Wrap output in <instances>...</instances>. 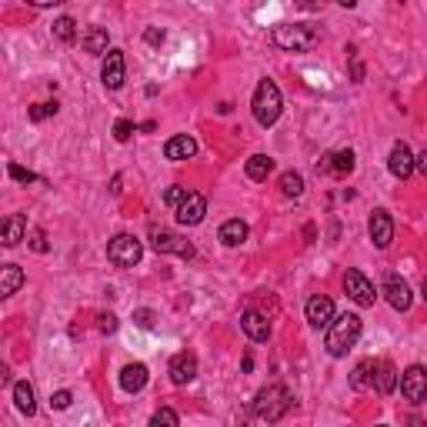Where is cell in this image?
Here are the masks:
<instances>
[{"label":"cell","mask_w":427,"mask_h":427,"mask_svg":"<svg viewBox=\"0 0 427 427\" xmlns=\"http://www.w3.org/2000/svg\"><path fill=\"white\" fill-rule=\"evenodd\" d=\"M271 44L287 51V54H307V51H314L320 44V34L314 27H307V24H278L271 30Z\"/></svg>","instance_id":"cell-1"},{"label":"cell","mask_w":427,"mask_h":427,"mask_svg":"<svg viewBox=\"0 0 427 427\" xmlns=\"http://www.w3.org/2000/svg\"><path fill=\"white\" fill-rule=\"evenodd\" d=\"M361 331H364V320L357 314H340L331 320V327H327V354L331 357H347L354 344L361 340Z\"/></svg>","instance_id":"cell-2"},{"label":"cell","mask_w":427,"mask_h":427,"mask_svg":"<svg viewBox=\"0 0 427 427\" xmlns=\"http://www.w3.org/2000/svg\"><path fill=\"white\" fill-rule=\"evenodd\" d=\"M291 404H294L291 390L284 388V384H271V388L257 390V397H254V404H251V414H254L257 421L274 424V421H280V417L291 410Z\"/></svg>","instance_id":"cell-3"},{"label":"cell","mask_w":427,"mask_h":427,"mask_svg":"<svg viewBox=\"0 0 427 427\" xmlns=\"http://www.w3.org/2000/svg\"><path fill=\"white\" fill-rule=\"evenodd\" d=\"M251 107H254V120H257L260 127H274V124H278L280 111H284V97H280V87L271 77H264L257 84Z\"/></svg>","instance_id":"cell-4"},{"label":"cell","mask_w":427,"mask_h":427,"mask_svg":"<svg viewBox=\"0 0 427 427\" xmlns=\"http://www.w3.org/2000/svg\"><path fill=\"white\" fill-rule=\"evenodd\" d=\"M140 257H144V247L134 234H117L107 244V260L113 267H134V264H140Z\"/></svg>","instance_id":"cell-5"},{"label":"cell","mask_w":427,"mask_h":427,"mask_svg":"<svg viewBox=\"0 0 427 427\" xmlns=\"http://www.w3.org/2000/svg\"><path fill=\"white\" fill-rule=\"evenodd\" d=\"M150 241H154V251H157V254H177V257H184V260L194 257V244L184 241L181 234L167 230V227H154V230H150Z\"/></svg>","instance_id":"cell-6"},{"label":"cell","mask_w":427,"mask_h":427,"mask_svg":"<svg viewBox=\"0 0 427 427\" xmlns=\"http://www.w3.org/2000/svg\"><path fill=\"white\" fill-rule=\"evenodd\" d=\"M401 394L410 404H424L427 401V367L424 364H410L408 371L401 374Z\"/></svg>","instance_id":"cell-7"},{"label":"cell","mask_w":427,"mask_h":427,"mask_svg":"<svg viewBox=\"0 0 427 427\" xmlns=\"http://www.w3.org/2000/svg\"><path fill=\"white\" fill-rule=\"evenodd\" d=\"M204 214H207V201H204V194H197V190H187L184 201L174 207V217H177L181 227H197V224L204 221Z\"/></svg>","instance_id":"cell-8"},{"label":"cell","mask_w":427,"mask_h":427,"mask_svg":"<svg viewBox=\"0 0 427 427\" xmlns=\"http://www.w3.org/2000/svg\"><path fill=\"white\" fill-rule=\"evenodd\" d=\"M344 291H347V298L357 304V307H374V300H377V291H374V284L361 271H347L344 274Z\"/></svg>","instance_id":"cell-9"},{"label":"cell","mask_w":427,"mask_h":427,"mask_svg":"<svg viewBox=\"0 0 427 427\" xmlns=\"http://www.w3.org/2000/svg\"><path fill=\"white\" fill-rule=\"evenodd\" d=\"M307 324L311 327H317V331H327L331 327V320H334V300L327 298V294H314V298L307 300Z\"/></svg>","instance_id":"cell-10"},{"label":"cell","mask_w":427,"mask_h":427,"mask_svg":"<svg viewBox=\"0 0 427 427\" xmlns=\"http://www.w3.org/2000/svg\"><path fill=\"white\" fill-rule=\"evenodd\" d=\"M367 234H371V241H374L377 251H388L390 247V241H394V217H390L384 207L371 214V221H367Z\"/></svg>","instance_id":"cell-11"},{"label":"cell","mask_w":427,"mask_h":427,"mask_svg":"<svg viewBox=\"0 0 427 427\" xmlns=\"http://www.w3.org/2000/svg\"><path fill=\"white\" fill-rule=\"evenodd\" d=\"M124 74H127V67H124V51H107L104 67H100L104 87H107V91H120V87H124Z\"/></svg>","instance_id":"cell-12"},{"label":"cell","mask_w":427,"mask_h":427,"mask_svg":"<svg viewBox=\"0 0 427 427\" xmlns=\"http://www.w3.org/2000/svg\"><path fill=\"white\" fill-rule=\"evenodd\" d=\"M384 298H388V304L394 307V311H408L410 300H414V298H410L408 280L401 278V274H394V271L384 278Z\"/></svg>","instance_id":"cell-13"},{"label":"cell","mask_w":427,"mask_h":427,"mask_svg":"<svg viewBox=\"0 0 427 427\" xmlns=\"http://www.w3.org/2000/svg\"><path fill=\"white\" fill-rule=\"evenodd\" d=\"M357 164V157H354V150H334V154H327L324 161H317V170L320 174H331V177H347Z\"/></svg>","instance_id":"cell-14"},{"label":"cell","mask_w":427,"mask_h":427,"mask_svg":"<svg viewBox=\"0 0 427 427\" xmlns=\"http://www.w3.org/2000/svg\"><path fill=\"white\" fill-rule=\"evenodd\" d=\"M167 374H170V381H174V384H190V381L197 377V357H194L190 351L174 354V357H170Z\"/></svg>","instance_id":"cell-15"},{"label":"cell","mask_w":427,"mask_h":427,"mask_svg":"<svg viewBox=\"0 0 427 427\" xmlns=\"http://www.w3.org/2000/svg\"><path fill=\"white\" fill-rule=\"evenodd\" d=\"M388 167L390 174L397 177V181H408L410 174H414V154L404 140H397L394 147H390V157H388Z\"/></svg>","instance_id":"cell-16"},{"label":"cell","mask_w":427,"mask_h":427,"mask_svg":"<svg viewBox=\"0 0 427 427\" xmlns=\"http://www.w3.org/2000/svg\"><path fill=\"white\" fill-rule=\"evenodd\" d=\"M241 327H244V334L251 337L254 344H264V340L271 337V320L260 314V311H244V314H241Z\"/></svg>","instance_id":"cell-17"},{"label":"cell","mask_w":427,"mask_h":427,"mask_svg":"<svg viewBox=\"0 0 427 427\" xmlns=\"http://www.w3.org/2000/svg\"><path fill=\"white\" fill-rule=\"evenodd\" d=\"M24 237H27V217H24V214L3 217V227H0V241H3V247H17Z\"/></svg>","instance_id":"cell-18"},{"label":"cell","mask_w":427,"mask_h":427,"mask_svg":"<svg viewBox=\"0 0 427 427\" xmlns=\"http://www.w3.org/2000/svg\"><path fill=\"white\" fill-rule=\"evenodd\" d=\"M194 154H197V140L190 134H177V137H170L167 144H164V157L167 161H187Z\"/></svg>","instance_id":"cell-19"},{"label":"cell","mask_w":427,"mask_h":427,"mask_svg":"<svg viewBox=\"0 0 427 427\" xmlns=\"http://www.w3.org/2000/svg\"><path fill=\"white\" fill-rule=\"evenodd\" d=\"M147 364H127L124 371H120V388L127 390V394H140V390L147 388Z\"/></svg>","instance_id":"cell-20"},{"label":"cell","mask_w":427,"mask_h":427,"mask_svg":"<svg viewBox=\"0 0 427 427\" xmlns=\"http://www.w3.org/2000/svg\"><path fill=\"white\" fill-rule=\"evenodd\" d=\"M24 271H20L17 264H3L0 267V298H14L20 287H24Z\"/></svg>","instance_id":"cell-21"},{"label":"cell","mask_w":427,"mask_h":427,"mask_svg":"<svg viewBox=\"0 0 427 427\" xmlns=\"http://www.w3.org/2000/svg\"><path fill=\"white\" fill-rule=\"evenodd\" d=\"M217 237H221L224 247H241L247 241V224L241 217H230V221L221 224V230H217Z\"/></svg>","instance_id":"cell-22"},{"label":"cell","mask_w":427,"mask_h":427,"mask_svg":"<svg viewBox=\"0 0 427 427\" xmlns=\"http://www.w3.org/2000/svg\"><path fill=\"white\" fill-rule=\"evenodd\" d=\"M397 388V371H394V364L390 361H377V371H374V390L377 394H394Z\"/></svg>","instance_id":"cell-23"},{"label":"cell","mask_w":427,"mask_h":427,"mask_svg":"<svg viewBox=\"0 0 427 427\" xmlns=\"http://www.w3.org/2000/svg\"><path fill=\"white\" fill-rule=\"evenodd\" d=\"M107 27H87L84 37H80V47L87 54H107Z\"/></svg>","instance_id":"cell-24"},{"label":"cell","mask_w":427,"mask_h":427,"mask_svg":"<svg viewBox=\"0 0 427 427\" xmlns=\"http://www.w3.org/2000/svg\"><path fill=\"white\" fill-rule=\"evenodd\" d=\"M14 404H17L20 414L34 417V410H37V401H34V388H30L27 381H17V384H14Z\"/></svg>","instance_id":"cell-25"},{"label":"cell","mask_w":427,"mask_h":427,"mask_svg":"<svg viewBox=\"0 0 427 427\" xmlns=\"http://www.w3.org/2000/svg\"><path fill=\"white\" fill-rule=\"evenodd\" d=\"M244 170H247V177H251V181H257V184H260V181H267V177H271L274 161H271L267 154H254V157L244 164Z\"/></svg>","instance_id":"cell-26"},{"label":"cell","mask_w":427,"mask_h":427,"mask_svg":"<svg viewBox=\"0 0 427 427\" xmlns=\"http://www.w3.org/2000/svg\"><path fill=\"white\" fill-rule=\"evenodd\" d=\"M374 371H377V361H361L351 374V388L354 390H367L374 388Z\"/></svg>","instance_id":"cell-27"},{"label":"cell","mask_w":427,"mask_h":427,"mask_svg":"<svg viewBox=\"0 0 427 427\" xmlns=\"http://www.w3.org/2000/svg\"><path fill=\"white\" fill-rule=\"evenodd\" d=\"M278 187H280V194H284V197H300V194H304V177H300L298 170H284V174H280V181H278Z\"/></svg>","instance_id":"cell-28"},{"label":"cell","mask_w":427,"mask_h":427,"mask_svg":"<svg viewBox=\"0 0 427 427\" xmlns=\"http://www.w3.org/2000/svg\"><path fill=\"white\" fill-rule=\"evenodd\" d=\"M54 37L60 40V44H74V40H77V24H74V17H57L54 20Z\"/></svg>","instance_id":"cell-29"},{"label":"cell","mask_w":427,"mask_h":427,"mask_svg":"<svg viewBox=\"0 0 427 427\" xmlns=\"http://www.w3.org/2000/svg\"><path fill=\"white\" fill-rule=\"evenodd\" d=\"M150 424H154V427H161V424L177 427V424H181V414H177V410H170V408H161V410H154Z\"/></svg>","instance_id":"cell-30"},{"label":"cell","mask_w":427,"mask_h":427,"mask_svg":"<svg viewBox=\"0 0 427 427\" xmlns=\"http://www.w3.org/2000/svg\"><path fill=\"white\" fill-rule=\"evenodd\" d=\"M134 324L144 327V331H154V327H157V314H154L150 307H140V311H134Z\"/></svg>","instance_id":"cell-31"},{"label":"cell","mask_w":427,"mask_h":427,"mask_svg":"<svg viewBox=\"0 0 427 427\" xmlns=\"http://www.w3.org/2000/svg\"><path fill=\"white\" fill-rule=\"evenodd\" d=\"M7 174H10L17 184H37V174H34V170H27V167H20V164H10V167H7Z\"/></svg>","instance_id":"cell-32"},{"label":"cell","mask_w":427,"mask_h":427,"mask_svg":"<svg viewBox=\"0 0 427 427\" xmlns=\"http://www.w3.org/2000/svg\"><path fill=\"white\" fill-rule=\"evenodd\" d=\"M134 130H137V124H134V120H117V124H113V137H117L120 144H127Z\"/></svg>","instance_id":"cell-33"},{"label":"cell","mask_w":427,"mask_h":427,"mask_svg":"<svg viewBox=\"0 0 427 427\" xmlns=\"http://www.w3.org/2000/svg\"><path fill=\"white\" fill-rule=\"evenodd\" d=\"M71 401H74L71 390H57V394H51V408L54 410H67L71 408Z\"/></svg>","instance_id":"cell-34"},{"label":"cell","mask_w":427,"mask_h":427,"mask_svg":"<svg viewBox=\"0 0 427 427\" xmlns=\"http://www.w3.org/2000/svg\"><path fill=\"white\" fill-rule=\"evenodd\" d=\"M57 113V104H34L30 107V120H47Z\"/></svg>","instance_id":"cell-35"},{"label":"cell","mask_w":427,"mask_h":427,"mask_svg":"<svg viewBox=\"0 0 427 427\" xmlns=\"http://www.w3.org/2000/svg\"><path fill=\"white\" fill-rule=\"evenodd\" d=\"M97 331H100V334H113V331H117V317H113V314H100V317H97Z\"/></svg>","instance_id":"cell-36"},{"label":"cell","mask_w":427,"mask_h":427,"mask_svg":"<svg viewBox=\"0 0 427 427\" xmlns=\"http://www.w3.org/2000/svg\"><path fill=\"white\" fill-rule=\"evenodd\" d=\"M30 247H34L37 254H47V251H51V244H47V234H44V230H34V234H30Z\"/></svg>","instance_id":"cell-37"},{"label":"cell","mask_w":427,"mask_h":427,"mask_svg":"<svg viewBox=\"0 0 427 427\" xmlns=\"http://www.w3.org/2000/svg\"><path fill=\"white\" fill-rule=\"evenodd\" d=\"M184 194H187V187H167V190H164V201H167L170 207H177L184 201Z\"/></svg>","instance_id":"cell-38"},{"label":"cell","mask_w":427,"mask_h":427,"mask_svg":"<svg viewBox=\"0 0 427 427\" xmlns=\"http://www.w3.org/2000/svg\"><path fill=\"white\" fill-rule=\"evenodd\" d=\"M347 54H351V80L354 84H361V80H364V64L354 57V47H347Z\"/></svg>","instance_id":"cell-39"},{"label":"cell","mask_w":427,"mask_h":427,"mask_svg":"<svg viewBox=\"0 0 427 427\" xmlns=\"http://www.w3.org/2000/svg\"><path fill=\"white\" fill-rule=\"evenodd\" d=\"M144 40H147V44H154V47H157V44H164V30H157V27H150L147 34H144Z\"/></svg>","instance_id":"cell-40"},{"label":"cell","mask_w":427,"mask_h":427,"mask_svg":"<svg viewBox=\"0 0 427 427\" xmlns=\"http://www.w3.org/2000/svg\"><path fill=\"white\" fill-rule=\"evenodd\" d=\"M414 170H417L421 177H427V150L421 154V157H414Z\"/></svg>","instance_id":"cell-41"},{"label":"cell","mask_w":427,"mask_h":427,"mask_svg":"<svg viewBox=\"0 0 427 427\" xmlns=\"http://www.w3.org/2000/svg\"><path fill=\"white\" fill-rule=\"evenodd\" d=\"M320 3H324V0H298L300 10H320Z\"/></svg>","instance_id":"cell-42"},{"label":"cell","mask_w":427,"mask_h":427,"mask_svg":"<svg viewBox=\"0 0 427 427\" xmlns=\"http://www.w3.org/2000/svg\"><path fill=\"white\" fill-rule=\"evenodd\" d=\"M27 3H34V7H57V3H67V0H27Z\"/></svg>","instance_id":"cell-43"},{"label":"cell","mask_w":427,"mask_h":427,"mask_svg":"<svg viewBox=\"0 0 427 427\" xmlns=\"http://www.w3.org/2000/svg\"><path fill=\"white\" fill-rule=\"evenodd\" d=\"M334 3H340V7H347V10H354V7H357V0H334Z\"/></svg>","instance_id":"cell-44"},{"label":"cell","mask_w":427,"mask_h":427,"mask_svg":"<svg viewBox=\"0 0 427 427\" xmlns=\"http://www.w3.org/2000/svg\"><path fill=\"white\" fill-rule=\"evenodd\" d=\"M421 294H424V300H427V278H424V284H421Z\"/></svg>","instance_id":"cell-45"}]
</instances>
